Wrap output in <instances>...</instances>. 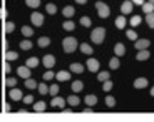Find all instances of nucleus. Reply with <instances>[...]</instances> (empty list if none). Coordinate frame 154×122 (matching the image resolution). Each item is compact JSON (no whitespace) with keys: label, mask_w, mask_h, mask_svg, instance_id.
Segmentation results:
<instances>
[{"label":"nucleus","mask_w":154,"mask_h":122,"mask_svg":"<svg viewBox=\"0 0 154 122\" xmlns=\"http://www.w3.org/2000/svg\"><path fill=\"white\" fill-rule=\"evenodd\" d=\"M106 38V29L104 27H96L92 32H91V40H92L94 44H97V45H100V44L104 42Z\"/></svg>","instance_id":"obj_1"},{"label":"nucleus","mask_w":154,"mask_h":122,"mask_svg":"<svg viewBox=\"0 0 154 122\" xmlns=\"http://www.w3.org/2000/svg\"><path fill=\"white\" fill-rule=\"evenodd\" d=\"M77 47H79V44H77V38H74V37H66L64 40H62V49H64L66 53L75 52Z\"/></svg>","instance_id":"obj_2"},{"label":"nucleus","mask_w":154,"mask_h":122,"mask_svg":"<svg viewBox=\"0 0 154 122\" xmlns=\"http://www.w3.org/2000/svg\"><path fill=\"white\" fill-rule=\"evenodd\" d=\"M96 8H97V15L100 17V19H107L109 14H111V8L107 7V4H104V2H96Z\"/></svg>","instance_id":"obj_3"},{"label":"nucleus","mask_w":154,"mask_h":122,"mask_svg":"<svg viewBox=\"0 0 154 122\" xmlns=\"http://www.w3.org/2000/svg\"><path fill=\"white\" fill-rule=\"evenodd\" d=\"M30 22L34 23V27H42L44 25V14L34 12V14L30 15Z\"/></svg>","instance_id":"obj_4"},{"label":"nucleus","mask_w":154,"mask_h":122,"mask_svg":"<svg viewBox=\"0 0 154 122\" xmlns=\"http://www.w3.org/2000/svg\"><path fill=\"white\" fill-rule=\"evenodd\" d=\"M149 45H151V40H149V38H141V40L137 38V40L134 42V47H136L137 50H144V49H147Z\"/></svg>","instance_id":"obj_5"},{"label":"nucleus","mask_w":154,"mask_h":122,"mask_svg":"<svg viewBox=\"0 0 154 122\" xmlns=\"http://www.w3.org/2000/svg\"><path fill=\"white\" fill-rule=\"evenodd\" d=\"M64 105H66V99H62V97L54 96V99L50 100V107H55V109H62Z\"/></svg>","instance_id":"obj_6"},{"label":"nucleus","mask_w":154,"mask_h":122,"mask_svg":"<svg viewBox=\"0 0 154 122\" xmlns=\"http://www.w3.org/2000/svg\"><path fill=\"white\" fill-rule=\"evenodd\" d=\"M132 7H134V4H132L131 0H124L122 5H121V14H131L132 12Z\"/></svg>","instance_id":"obj_7"},{"label":"nucleus","mask_w":154,"mask_h":122,"mask_svg":"<svg viewBox=\"0 0 154 122\" xmlns=\"http://www.w3.org/2000/svg\"><path fill=\"white\" fill-rule=\"evenodd\" d=\"M87 69L91 72H99V60L97 59H87Z\"/></svg>","instance_id":"obj_8"},{"label":"nucleus","mask_w":154,"mask_h":122,"mask_svg":"<svg viewBox=\"0 0 154 122\" xmlns=\"http://www.w3.org/2000/svg\"><path fill=\"white\" fill-rule=\"evenodd\" d=\"M30 67H27V65H22V67H19L17 69V74H19V77H22V79H29L30 77Z\"/></svg>","instance_id":"obj_9"},{"label":"nucleus","mask_w":154,"mask_h":122,"mask_svg":"<svg viewBox=\"0 0 154 122\" xmlns=\"http://www.w3.org/2000/svg\"><path fill=\"white\" fill-rule=\"evenodd\" d=\"M42 64L45 65L47 69H52V67L55 65V57H54V55H44Z\"/></svg>","instance_id":"obj_10"},{"label":"nucleus","mask_w":154,"mask_h":122,"mask_svg":"<svg viewBox=\"0 0 154 122\" xmlns=\"http://www.w3.org/2000/svg\"><path fill=\"white\" fill-rule=\"evenodd\" d=\"M62 15L66 17V19H70V17L75 15V8L72 5H66V7L62 8Z\"/></svg>","instance_id":"obj_11"},{"label":"nucleus","mask_w":154,"mask_h":122,"mask_svg":"<svg viewBox=\"0 0 154 122\" xmlns=\"http://www.w3.org/2000/svg\"><path fill=\"white\" fill-rule=\"evenodd\" d=\"M147 84H149V80H147L146 77H139V79L134 80V87L136 89H144V87H147Z\"/></svg>","instance_id":"obj_12"},{"label":"nucleus","mask_w":154,"mask_h":122,"mask_svg":"<svg viewBox=\"0 0 154 122\" xmlns=\"http://www.w3.org/2000/svg\"><path fill=\"white\" fill-rule=\"evenodd\" d=\"M151 57V52L147 49H144V50H139V53L136 55V59H137L139 62H143V60H147V59Z\"/></svg>","instance_id":"obj_13"},{"label":"nucleus","mask_w":154,"mask_h":122,"mask_svg":"<svg viewBox=\"0 0 154 122\" xmlns=\"http://www.w3.org/2000/svg\"><path fill=\"white\" fill-rule=\"evenodd\" d=\"M70 89H72L74 94H77V92H81L82 89H84V82H82V80H74L72 85H70Z\"/></svg>","instance_id":"obj_14"},{"label":"nucleus","mask_w":154,"mask_h":122,"mask_svg":"<svg viewBox=\"0 0 154 122\" xmlns=\"http://www.w3.org/2000/svg\"><path fill=\"white\" fill-rule=\"evenodd\" d=\"M8 96H10L12 100H20L23 97L22 92H20V89H15V87H12V90H10V94H8Z\"/></svg>","instance_id":"obj_15"},{"label":"nucleus","mask_w":154,"mask_h":122,"mask_svg":"<svg viewBox=\"0 0 154 122\" xmlns=\"http://www.w3.org/2000/svg\"><path fill=\"white\" fill-rule=\"evenodd\" d=\"M70 72H74V74H82V72H84V65L79 64V62H74V64H70Z\"/></svg>","instance_id":"obj_16"},{"label":"nucleus","mask_w":154,"mask_h":122,"mask_svg":"<svg viewBox=\"0 0 154 122\" xmlns=\"http://www.w3.org/2000/svg\"><path fill=\"white\" fill-rule=\"evenodd\" d=\"M55 79L60 80V82H66V80H70V74L66 72V70H60V72L55 74Z\"/></svg>","instance_id":"obj_17"},{"label":"nucleus","mask_w":154,"mask_h":122,"mask_svg":"<svg viewBox=\"0 0 154 122\" xmlns=\"http://www.w3.org/2000/svg\"><path fill=\"white\" fill-rule=\"evenodd\" d=\"M114 53L117 55V57H122L124 53H126V47H124V44H116V47H114Z\"/></svg>","instance_id":"obj_18"},{"label":"nucleus","mask_w":154,"mask_h":122,"mask_svg":"<svg viewBox=\"0 0 154 122\" xmlns=\"http://www.w3.org/2000/svg\"><path fill=\"white\" fill-rule=\"evenodd\" d=\"M79 49H81V52L82 53H85V55H91V53H94V50H92V47L89 45L87 42H84V44H81L79 45Z\"/></svg>","instance_id":"obj_19"},{"label":"nucleus","mask_w":154,"mask_h":122,"mask_svg":"<svg viewBox=\"0 0 154 122\" xmlns=\"http://www.w3.org/2000/svg\"><path fill=\"white\" fill-rule=\"evenodd\" d=\"M37 90L40 96H47L49 94V87H47V82H40V84L37 85Z\"/></svg>","instance_id":"obj_20"},{"label":"nucleus","mask_w":154,"mask_h":122,"mask_svg":"<svg viewBox=\"0 0 154 122\" xmlns=\"http://www.w3.org/2000/svg\"><path fill=\"white\" fill-rule=\"evenodd\" d=\"M85 104H87V105H91V107H92V105H96V104H97V96H94V94H89V96H85Z\"/></svg>","instance_id":"obj_21"},{"label":"nucleus","mask_w":154,"mask_h":122,"mask_svg":"<svg viewBox=\"0 0 154 122\" xmlns=\"http://www.w3.org/2000/svg\"><path fill=\"white\" fill-rule=\"evenodd\" d=\"M119 65H121V62H119V57H117V55H116V57H112L111 60H109V67H111V70L119 69Z\"/></svg>","instance_id":"obj_22"},{"label":"nucleus","mask_w":154,"mask_h":122,"mask_svg":"<svg viewBox=\"0 0 154 122\" xmlns=\"http://www.w3.org/2000/svg\"><path fill=\"white\" fill-rule=\"evenodd\" d=\"M141 7H143L144 14H151V12H154V4H152V2H144Z\"/></svg>","instance_id":"obj_23"},{"label":"nucleus","mask_w":154,"mask_h":122,"mask_svg":"<svg viewBox=\"0 0 154 122\" xmlns=\"http://www.w3.org/2000/svg\"><path fill=\"white\" fill-rule=\"evenodd\" d=\"M126 17L124 15H119L117 17V19H116V27H117V29H121V30H122L124 27H126Z\"/></svg>","instance_id":"obj_24"},{"label":"nucleus","mask_w":154,"mask_h":122,"mask_svg":"<svg viewBox=\"0 0 154 122\" xmlns=\"http://www.w3.org/2000/svg\"><path fill=\"white\" fill-rule=\"evenodd\" d=\"M45 12L49 14V15H55V14H57V5L55 4H47L45 5Z\"/></svg>","instance_id":"obj_25"},{"label":"nucleus","mask_w":154,"mask_h":122,"mask_svg":"<svg viewBox=\"0 0 154 122\" xmlns=\"http://www.w3.org/2000/svg\"><path fill=\"white\" fill-rule=\"evenodd\" d=\"M67 102H69L72 107H75V105H79V102H81V99H79V97H77L75 94H72V96H69V97H67Z\"/></svg>","instance_id":"obj_26"},{"label":"nucleus","mask_w":154,"mask_h":122,"mask_svg":"<svg viewBox=\"0 0 154 122\" xmlns=\"http://www.w3.org/2000/svg\"><path fill=\"white\" fill-rule=\"evenodd\" d=\"M45 109H47L45 102H35L34 104V112H44Z\"/></svg>","instance_id":"obj_27"},{"label":"nucleus","mask_w":154,"mask_h":122,"mask_svg":"<svg viewBox=\"0 0 154 122\" xmlns=\"http://www.w3.org/2000/svg\"><path fill=\"white\" fill-rule=\"evenodd\" d=\"M141 22H143L141 15H132V17H131V20H129L131 27H137V25H141Z\"/></svg>","instance_id":"obj_28"},{"label":"nucleus","mask_w":154,"mask_h":122,"mask_svg":"<svg viewBox=\"0 0 154 122\" xmlns=\"http://www.w3.org/2000/svg\"><path fill=\"white\" fill-rule=\"evenodd\" d=\"M25 65H27V67H30V69H35V67L38 65V59H37V57H30V59H27Z\"/></svg>","instance_id":"obj_29"},{"label":"nucleus","mask_w":154,"mask_h":122,"mask_svg":"<svg viewBox=\"0 0 154 122\" xmlns=\"http://www.w3.org/2000/svg\"><path fill=\"white\" fill-rule=\"evenodd\" d=\"M146 23L149 29H154V12H151V14H146Z\"/></svg>","instance_id":"obj_30"},{"label":"nucleus","mask_w":154,"mask_h":122,"mask_svg":"<svg viewBox=\"0 0 154 122\" xmlns=\"http://www.w3.org/2000/svg\"><path fill=\"white\" fill-rule=\"evenodd\" d=\"M19 59V53L17 52H12V50H8V52H5V60H17Z\"/></svg>","instance_id":"obj_31"},{"label":"nucleus","mask_w":154,"mask_h":122,"mask_svg":"<svg viewBox=\"0 0 154 122\" xmlns=\"http://www.w3.org/2000/svg\"><path fill=\"white\" fill-rule=\"evenodd\" d=\"M112 87H114V84H112V80H104V82H102V90L104 92H111L112 90Z\"/></svg>","instance_id":"obj_32"},{"label":"nucleus","mask_w":154,"mask_h":122,"mask_svg":"<svg viewBox=\"0 0 154 122\" xmlns=\"http://www.w3.org/2000/svg\"><path fill=\"white\" fill-rule=\"evenodd\" d=\"M22 35H23V37H32V35H34V29H32V27L23 25L22 27Z\"/></svg>","instance_id":"obj_33"},{"label":"nucleus","mask_w":154,"mask_h":122,"mask_svg":"<svg viewBox=\"0 0 154 122\" xmlns=\"http://www.w3.org/2000/svg\"><path fill=\"white\" fill-rule=\"evenodd\" d=\"M109 77H111V74H109L107 70H100V72L97 74V80H100V82H104V80H107Z\"/></svg>","instance_id":"obj_34"},{"label":"nucleus","mask_w":154,"mask_h":122,"mask_svg":"<svg viewBox=\"0 0 154 122\" xmlns=\"http://www.w3.org/2000/svg\"><path fill=\"white\" fill-rule=\"evenodd\" d=\"M62 27H64V29H66L67 32H72L74 29H75V23H74L72 20H66V22L62 23Z\"/></svg>","instance_id":"obj_35"},{"label":"nucleus","mask_w":154,"mask_h":122,"mask_svg":"<svg viewBox=\"0 0 154 122\" xmlns=\"http://www.w3.org/2000/svg\"><path fill=\"white\" fill-rule=\"evenodd\" d=\"M37 44H38V47H42V49H44V47H49L50 45V38L49 37H40Z\"/></svg>","instance_id":"obj_36"},{"label":"nucleus","mask_w":154,"mask_h":122,"mask_svg":"<svg viewBox=\"0 0 154 122\" xmlns=\"http://www.w3.org/2000/svg\"><path fill=\"white\" fill-rule=\"evenodd\" d=\"M37 82H35L34 79H32V77H29V79H25V87L27 89H37Z\"/></svg>","instance_id":"obj_37"},{"label":"nucleus","mask_w":154,"mask_h":122,"mask_svg":"<svg viewBox=\"0 0 154 122\" xmlns=\"http://www.w3.org/2000/svg\"><path fill=\"white\" fill-rule=\"evenodd\" d=\"M4 30H5V34H12V32L15 30V23H14V22H7L4 25Z\"/></svg>","instance_id":"obj_38"},{"label":"nucleus","mask_w":154,"mask_h":122,"mask_svg":"<svg viewBox=\"0 0 154 122\" xmlns=\"http://www.w3.org/2000/svg\"><path fill=\"white\" fill-rule=\"evenodd\" d=\"M19 45H20V49H22V50H29L32 47V42H30V40H20Z\"/></svg>","instance_id":"obj_39"},{"label":"nucleus","mask_w":154,"mask_h":122,"mask_svg":"<svg viewBox=\"0 0 154 122\" xmlns=\"http://www.w3.org/2000/svg\"><path fill=\"white\" fill-rule=\"evenodd\" d=\"M42 79L45 80V82H47V80H52V79H55V74H54V72H52V70L49 69V70H47V72H44Z\"/></svg>","instance_id":"obj_40"},{"label":"nucleus","mask_w":154,"mask_h":122,"mask_svg":"<svg viewBox=\"0 0 154 122\" xmlns=\"http://www.w3.org/2000/svg\"><path fill=\"white\" fill-rule=\"evenodd\" d=\"M126 37H127V38H131V40H134V42L137 40V34H136V30H134V29H131V30H127V32H126Z\"/></svg>","instance_id":"obj_41"},{"label":"nucleus","mask_w":154,"mask_h":122,"mask_svg":"<svg viewBox=\"0 0 154 122\" xmlns=\"http://www.w3.org/2000/svg\"><path fill=\"white\" fill-rule=\"evenodd\" d=\"M25 4H27L30 8H37L38 5H40V0H25Z\"/></svg>","instance_id":"obj_42"},{"label":"nucleus","mask_w":154,"mask_h":122,"mask_svg":"<svg viewBox=\"0 0 154 122\" xmlns=\"http://www.w3.org/2000/svg\"><path fill=\"white\" fill-rule=\"evenodd\" d=\"M49 94H50V96H57V94H59V85L57 84L50 85V87H49Z\"/></svg>","instance_id":"obj_43"},{"label":"nucleus","mask_w":154,"mask_h":122,"mask_svg":"<svg viewBox=\"0 0 154 122\" xmlns=\"http://www.w3.org/2000/svg\"><path fill=\"white\" fill-rule=\"evenodd\" d=\"M106 105L107 107H116V99L112 96H107L106 97Z\"/></svg>","instance_id":"obj_44"},{"label":"nucleus","mask_w":154,"mask_h":122,"mask_svg":"<svg viewBox=\"0 0 154 122\" xmlns=\"http://www.w3.org/2000/svg\"><path fill=\"white\" fill-rule=\"evenodd\" d=\"M5 84H7V87H15V85H17V79H14V77H8V79L5 80Z\"/></svg>","instance_id":"obj_45"},{"label":"nucleus","mask_w":154,"mask_h":122,"mask_svg":"<svg viewBox=\"0 0 154 122\" xmlns=\"http://www.w3.org/2000/svg\"><path fill=\"white\" fill-rule=\"evenodd\" d=\"M81 23H82L84 27H91V25H92V20L89 19V17H82V19H81Z\"/></svg>","instance_id":"obj_46"},{"label":"nucleus","mask_w":154,"mask_h":122,"mask_svg":"<svg viewBox=\"0 0 154 122\" xmlns=\"http://www.w3.org/2000/svg\"><path fill=\"white\" fill-rule=\"evenodd\" d=\"M22 100H23L25 104H32V102H34V97H32V96H23Z\"/></svg>","instance_id":"obj_47"},{"label":"nucleus","mask_w":154,"mask_h":122,"mask_svg":"<svg viewBox=\"0 0 154 122\" xmlns=\"http://www.w3.org/2000/svg\"><path fill=\"white\" fill-rule=\"evenodd\" d=\"M10 65H8V60H5V65H4V72L5 74H10Z\"/></svg>","instance_id":"obj_48"},{"label":"nucleus","mask_w":154,"mask_h":122,"mask_svg":"<svg viewBox=\"0 0 154 122\" xmlns=\"http://www.w3.org/2000/svg\"><path fill=\"white\" fill-rule=\"evenodd\" d=\"M131 2H132L134 5H143V4H144V0H131Z\"/></svg>","instance_id":"obj_49"},{"label":"nucleus","mask_w":154,"mask_h":122,"mask_svg":"<svg viewBox=\"0 0 154 122\" xmlns=\"http://www.w3.org/2000/svg\"><path fill=\"white\" fill-rule=\"evenodd\" d=\"M12 109H10V105L8 104H4V112H10Z\"/></svg>","instance_id":"obj_50"},{"label":"nucleus","mask_w":154,"mask_h":122,"mask_svg":"<svg viewBox=\"0 0 154 122\" xmlns=\"http://www.w3.org/2000/svg\"><path fill=\"white\" fill-rule=\"evenodd\" d=\"M82 112H84V114H92V109H91V105H89L87 109H84Z\"/></svg>","instance_id":"obj_51"},{"label":"nucleus","mask_w":154,"mask_h":122,"mask_svg":"<svg viewBox=\"0 0 154 122\" xmlns=\"http://www.w3.org/2000/svg\"><path fill=\"white\" fill-rule=\"evenodd\" d=\"M75 2H77V4H79V5H84L85 2H87V0H75Z\"/></svg>","instance_id":"obj_52"},{"label":"nucleus","mask_w":154,"mask_h":122,"mask_svg":"<svg viewBox=\"0 0 154 122\" xmlns=\"http://www.w3.org/2000/svg\"><path fill=\"white\" fill-rule=\"evenodd\" d=\"M2 17H4V10H2V8H0V19H2Z\"/></svg>","instance_id":"obj_53"},{"label":"nucleus","mask_w":154,"mask_h":122,"mask_svg":"<svg viewBox=\"0 0 154 122\" xmlns=\"http://www.w3.org/2000/svg\"><path fill=\"white\" fill-rule=\"evenodd\" d=\"M151 96H152V97H154V87H152V89H151Z\"/></svg>","instance_id":"obj_54"},{"label":"nucleus","mask_w":154,"mask_h":122,"mask_svg":"<svg viewBox=\"0 0 154 122\" xmlns=\"http://www.w3.org/2000/svg\"><path fill=\"white\" fill-rule=\"evenodd\" d=\"M149 2H152V4H154V0H149Z\"/></svg>","instance_id":"obj_55"}]
</instances>
